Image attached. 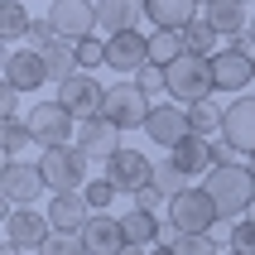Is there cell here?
<instances>
[{"label":"cell","instance_id":"cell-1","mask_svg":"<svg viewBox=\"0 0 255 255\" xmlns=\"http://www.w3.org/2000/svg\"><path fill=\"white\" fill-rule=\"evenodd\" d=\"M202 188L212 193L222 222L246 217L251 202H255V173H251V164H217V169H207V183H202Z\"/></svg>","mask_w":255,"mask_h":255},{"label":"cell","instance_id":"cell-2","mask_svg":"<svg viewBox=\"0 0 255 255\" xmlns=\"http://www.w3.org/2000/svg\"><path fill=\"white\" fill-rule=\"evenodd\" d=\"M39 169H43V178H48V193H72V188H87L92 159L82 154L77 140H68V144H48L39 154Z\"/></svg>","mask_w":255,"mask_h":255},{"label":"cell","instance_id":"cell-3","mask_svg":"<svg viewBox=\"0 0 255 255\" xmlns=\"http://www.w3.org/2000/svg\"><path fill=\"white\" fill-rule=\"evenodd\" d=\"M164 68H169V97L173 101H188V106H193V101H202V97L217 92L212 58L207 53H193V48H188V53H178L173 63H164Z\"/></svg>","mask_w":255,"mask_h":255},{"label":"cell","instance_id":"cell-4","mask_svg":"<svg viewBox=\"0 0 255 255\" xmlns=\"http://www.w3.org/2000/svg\"><path fill=\"white\" fill-rule=\"evenodd\" d=\"M169 222H173V231H212L217 222H222V212H217V202H212V193L207 188H183V193H173L169 198Z\"/></svg>","mask_w":255,"mask_h":255},{"label":"cell","instance_id":"cell-5","mask_svg":"<svg viewBox=\"0 0 255 255\" xmlns=\"http://www.w3.org/2000/svg\"><path fill=\"white\" fill-rule=\"evenodd\" d=\"M43 193H48V178H43L39 164L5 159V169H0V198H5V207H29V202H39Z\"/></svg>","mask_w":255,"mask_h":255},{"label":"cell","instance_id":"cell-6","mask_svg":"<svg viewBox=\"0 0 255 255\" xmlns=\"http://www.w3.org/2000/svg\"><path fill=\"white\" fill-rule=\"evenodd\" d=\"M24 121H29V130H34V144H39V149L77 140V116H72L63 101H39Z\"/></svg>","mask_w":255,"mask_h":255},{"label":"cell","instance_id":"cell-7","mask_svg":"<svg viewBox=\"0 0 255 255\" xmlns=\"http://www.w3.org/2000/svg\"><path fill=\"white\" fill-rule=\"evenodd\" d=\"M58 101H63L77 121H87V116H101V111H106V87L97 82V72H92V68H77L72 77L58 82Z\"/></svg>","mask_w":255,"mask_h":255},{"label":"cell","instance_id":"cell-8","mask_svg":"<svg viewBox=\"0 0 255 255\" xmlns=\"http://www.w3.org/2000/svg\"><path fill=\"white\" fill-rule=\"evenodd\" d=\"M144 135H149L159 149H173L183 135H193V111H188V101H173L169 97L164 106H154L149 121H144Z\"/></svg>","mask_w":255,"mask_h":255},{"label":"cell","instance_id":"cell-9","mask_svg":"<svg viewBox=\"0 0 255 255\" xmlns=\"http://www.w3.org/2000/svg\"><path fill=\"white\" fill-rule=\"evenodd\" d=\"M149 92H144L140 82H116V87H106V116H111L121 130H130V126H144L149 121Z\"/></svg>","mask_w":255,"mask_h":255},{"label":"cell","instance_id":"cell-10","mask_svg":"<svg viewBox=\"0 0 255 255\" xmlns=\"http://www.w3.org/2000/svg\"><path fill=\"white\" fill-rule=\"evenodd\" d=\"M48 24L53 34H68V39H87L101 29V14L92 0H48Z\"/></svg>","mask_w":255,"mask_h":255},{"label":"cell","instance_id":"cell-11","mask_svg":"<svg viewBox=\"0 0 255 255\" xmlns=\"http://www.w3.org/2000/svg\"><path fill=\"white\" fill-rule=\"evenodd\" d=\"M212 82L217 92H246V87H255V53H246V48H217L212 53Z\"/></svg>","mask_w":255,"mask_h":255},{"label":"cell","instance_id":"cell-12","mask_svg":"<svg viewBox=\"0 0 255 255\" xmlns=\"http://www.w3.org/2000/svg\"><path fill=\"white\" fill-rule=\"evenodd\" d=\"M77 144H82V154L92 159V164H106V159L121 149V126H116L111 116H87V121H77Z\"/></svg>","mask_w":255,"mask_h":255},{"label":"cell","instance_id":"cell-13","mask_svg":"<svg viewBox=\"0 0 255 255\" xmlns=\"http://www.w3.org/2000/svg\"><path fill=\"white\" fill-rule=\"evenodd\" d=\"M106 178H111L121 193H130V198H135V193L154 178V159H144L140 149H126V144H121V149L106 159Z\"/></svg>","mask_w":255,"mask_h":255},{"label":"cell","instance_id":"cell-14","mask_svg":"<svg viewBox=\"0 0 255 255\" xmlns=\"http://www.w3.org/2000/svg\"><path fill=\"white\" fill-rule=\"evenodd\" d=\"M5 82L19 87V92H39V87L53 82V77H48L43 53L34 48V43H24V48H10V53H5Z\"/></svg>","mask_w":255,"mask_h":255},{"label":"cell","instance_id":"cell-15","mask_svg":"<svg viewBox=\"0 0 255 255\" xmlns=\"http://www.w3.org/2000/svg\"><path fill=\"white\" fill-rule=\"evenodd\" d=\"M149 39H144L140 29H121V34H106V68L116 72H140L149 63Z\"/></svg>","mask_w":255,"mask_h":255},{"label":"cell","instance_id":"cell-16","mask_svg":"<svg viewBox=\"0 0 255 255\" xmlns=\"http://www.w3.org/2000/svg\"><path fill=\"white\" fill-rule=\"evenodd\" d=\"M48 231H53L48 212H34V207H10L5 212V241H19L24 251H39L48 241Z\"/></svg>","mask_w":255,"mask_h":255},{"label":"cell","instance_id":"cell-17","mask_svg":"<svg viewBox=\"0 0 255 255\" xmlns=\"http://www.w3.org/2000/svg\"><path fill=\"white\" fill-rule=\"evenodd\" d=\"M222 135L236 144V154H246V159L255 154V97H236L227 106V126H222Z\"/></svg>","mask_w":255,"mask_h":255},{"label":"cell","instance_id":"cell-18","mask_svg":"<svg viewBox=\"0 0 255 255\" xmlns=\"http://www.w3.org/2000/svg\"><path fill=\"white\" fill-rule=\"evenodd\" d=\"M82 241L92 255H121V246H126V227H121V217L111 212H92L82 227Z\"/></svg>","mask_w":255,"mask_h":255},{"label":"cell","instance_id":"cell-19","mask_svg":"<svg viewBox=\"0 0 255 255\" xmlns=\"http://www.w3.org/2000/svg\"><path fill=\"white\" fill-rule=\"evenodd\" d=\"M87 217H92V202H87L82 188H72V193H53V202H48V222H53L58 231H82Z\"/></svg>","mask_w":255,"mask_h":255},{"label":"cell","instance_id":"cell-20","mask_svg":"<svg viewBox=\"0 0 255 255\" xmlns=\"http://www.w3.org/2000/svg\"><path fill=\"white\" fill-rule=\"evenodd\" d=\"M144 19L154 29H188L198 19V0H144Z\"/></svg>","mask_w":255,"mask_h":255},{"label":"cell","instance_id":"cell-21","mask_svg":"<svg viewBox=\"0 0 255 255\" xmlns=\"http://www.w3.org/2000/svg\"><path fill=\"white\" fill-rule=\"evenodd\" d=\"M169 159L188 173V178H193V173H207V169H212V140L193 130V135H183V140L169 149Z\"/></svg>","mask_w":255,"mask_h":255},{"label":"cell","instance_id":"cell-22","mask_svg":"<svg viewBox=\"0 0 255 255\" xmlns=\"http://www.w3.org/2000/svg\"><path fill=\"white\" fill-rule=\"evenodd\" d=\"M39 53H43V63H48V77H53V82H63V77H72V72L82 68V63H77V39H68V34H53Z\"/></svg>","mask_w":255,"mask_h":255},{"label":"cell","instance_id":"cell-23","mask_svg":"<svg viewBox=\"0 0 255 255\" xmlns=\"http://www.w3.org/2000/svg\"><path fill=\"white\" fill-rule=\"evenodd\" d=\"M97 14L106 34H121V29H135L144 19V0H97Z\"/></svg>","mask_w":255,"mask_h":255},{"label":"cell","instance_id":"cell-24","mask_svg":"<svg viewBox=\"0 0 255 255\" xmlns=\"http://www.w3.org/2000/svg\"><path fill=\"white\" fill-rule=\"evenodd\" d=\"M121 227H126V241H135V246H154V241H164V227H159V217L149 212V207H130L126 217H121Z\"/></svg>","mask_w":255,"mask_h":255},{"label":"cell","instance_id":"cell-25","mask_svg":"<svg viewBox=\"0 0 255 255\" xmlns=\"http://www.w3.org/2000/svg\"><path fill=\"white\" fill-rule=\"evenodd\" d=\"M24 144H34V130H29V121H19V116H5V121H0V149H5V159H19V154H24Z\"/></svg>","mask_w":255,"mask_h":255},{"label":"cell","instance_id":"cell-26","mask_svg":"<svg viewBox=\"0 0 255 255\" xmlns=\"http://www.w3.org/2000/svg\"><path fill=\"white\" fill-rule=\"evenodd\" d=\"M188 111H193V130H198V135H207V140H212V135H222V126H227V111H222L212 97L193 101Z\"/></svg>","mask_w":255,"mask_h":255},{"label":"cell","instance_id":"cell-27","mask_svg":"<svg viewBox=\"0 0 255 255\" xmlns=\"http://www.w3.org/2000/svg\"><path fill=\"white\" fill-rule=\"evenodd\" d=\"M149 53H154V63H173L178 53H188V29H154Z\"/></svg>","mask_w":255,"mask_h":255},{"label":"cell","instance_id":"cell-28","mask_svg":"<svg viewBox=\"0 0 255 255\" xmlns=\"http://www.w3.org/2000/svg\"><path fill=\"white\" fill-rule=\"evenodd\" d=\"M29 10L19 5V0H0V34H5V43H14V39H24L29 34Z\"/></svg>","mask_w":255,"mask_h":255},{"label":"cell","instance_id":"cell-29","mask_svg":"<svg viewBox=\"0 0 255 255\" xmlns=\"http://www.w3.org/2000/svg\"><path fill=\"white\" fill-rule=\"evenodd\" d=\"M39 255H92L87 251V241H82V231H48V241L39 246Z\"/></svg>","mask_w":255,"mask_h":255},{"label":"cell","instance_id":"cell-30","mask_svg":"<svg viewBox=\"0 0 255 255\" xmlns=\"http://www.w3.org/2000/svg\"><path fill=\"white\" fill-rule=\"evenodd\" d=\"M217 39H222V29H217L212 19H207V14H198V19L188 24V48H193V53H207V58H212Z\"/></svg>","mask_w":255,"mask_h":255},{"label":"cell","instance_id":"cell-31","mask_svg":"<svg viewBox=\"0 0 255 255\" xmlns=\"http://www.w3.org/2000/svg\"><path fill=\"white\" fill-rule=\"evenodd\" d=\"M149 183H154V188H164V193L173 198V193H183V188H188V173L178 169L173 159H164V164H154V178H149Z\"/></svg>","mask_w":255,"mask_h":255},{"label":"cell","instance_id":"cell-32","mask_svg":"<svg viewBox=\"0 0 255 255\" xmlns=\"http://www.w3.org/2000/svg\"><path fill=\"white\" fill-rule=\"evenodd\" d=\"M178 255H222L212 241V231H188V236H178V241H169Z\"/></svg>","mask_w":255,"mask_h":255},{"label":"cell","instance_id":"cell-33","mask_svg":"<svg viewBox=\"0 0 255 255\" xmlns=\"http://www.w3.org/2000/svg\"><path fill=\"white\" fill-rule=\"evenodd\" d=\"M231 251H241V255H255V217L246 212V217H236V222H231Z\"/></svg>","mask_w":255,"mask_h":255},{"label":"cell","instance_id":"cell-34","mask_svg":"<svg viewBox=\"0 0 255 255\" xmlns=\"http://www.w3.org/2000/svg\"><path fill=\"white\" fill-rule=\"evenodd\" d=\"M135 82H140L144 92H149V97H154V92H169V68H164V63H154V58H149V63H144V68L135 72Z\"/></svg>","mask_w":255,"mask_h":255},{"label":"cell","instance_id":"cell-35","mask_svg":"<svg viewBox=\"0 0 255 255\" xmlns=\"http://www.w3.org/2000/svg\"><path fill=\"white\" fill-rule=\"evenodd\" d=\"M82 193H87V202H92V212H106V207H111V198L121 193V188H116L111 178H87Z\"/></svg>","mask_w":255,"mask_h":255},{"label":"cell","instance_id":"cell-36","mask_svg":"<svg viewBox=\"0 0 255 255\" xmlns=\"http://www.w3.org/2000/svg\"><path fill=\"white\" fill-rule=\"evenodd\" d=\"M77 63L97 72V63H106V39H97V34H87V39H77Z\"/></svg>","mask_w":255,"mask_h":255},{"label":"cell","instance_id":"cell-37","mask_svg":"<svg viewBox=\"0 0 255 255\" xmlns=\"http://www.w3.org/2000/svg\"><path fill=\"white\" fill-rule=\"evenodd\" d=\"M135 202H140V207H149V212H159V207H169V193H164V188H154V183H144L140 193H135Z\"/></svg>","mask_w":255,"mask_h":255},{"label":"cell","instance_id":"cell-38","mask_svg":"<svg viewBox=\"0 0 255 255\" xmlns=\"http://www.w3.org/2000/svg\"><path fill=\"white\" fill-rule=\"evenodd\" d=\"M48 39H53V24H48V14H43V19H34V24H29L24 43H34V48H43Z\"/></svg>","mask_w":255,"mask_h":255},{"label":"cell","instance_id":"cell-39","mask_svg":"<svg viewBox=\"0 0 255 255\" xmlns=\"http://www.w3.org/2000/svg\"><path fill=\"white\" fill-rule=\"evenodd\" d=\"M14 97H19V87H10V82L0 87V111L5 116H14Z\"/></svg>","mask_w":255,"mask_h":255},{"label":"cell","instance_id":"cell-40","mask_svg":"<svg viewBox=\"0 0 255 255\" xmlns=\"http://www.w3.org/2000/svg\"><path fill=\"white\" fill-rule=\"evenodd\" d=\"M121 255H149V246H135V241H126V246H121Z\"/></svg>","mask_w":255,"mask_h":255},{"label":"cell","instance_id":"cell-41","mask_svg":"<svg viewBox=\"0 0 255 255\" xmlns=\"http://www.w3.org/2000/svg\"><path fill=\"white\" fill-rule=\"evenodd\" d=\"M149 255H178V251H173L169 241H159V246H149Z\"/></svg>","mask_w":255,"mask_h":255},{"label":"cell","instance_id":"cell-42","mask_svg":"<svg viewBox=\"0 0 255 255\" xmlns=\"http://www.w3.org/2000/svg\"><path fill=\"white\" fill-rule=\"evenodd\" d=\"M19 251H24L19 241H5V246H0V255H19Z\"/></svg>","mask_w":255,"mask_h":255},{"label":"cell","instance_id":"cell-43","mask_svg":"<svg viewBox=\"0 0 255 255\" xmlns=\"http://www.w3.org/2000/svg\"><path fill=\"white\" fill-rule=\"evenodd\" d=\"M251 34H255V14H251Z\"/></svg>","mask_w":255,"mask_h":255},{"label":"cell","instance_id":"cell-44","mask_svg":"<svg viewBox=\"0 0 255 255\" xmlns=\"http://www.w3.org/2000/svg\"><path fill=\"white\" fill-rule=\"evenodd\" d=\"M251 173H255V154H251Z\"/></svg>","mask_w":255,"mask_h":255},{"label":"cell","instance_id":"cell-45","mask_svg":"<svg viewBox=\"0 0 255 255\" xmlns=\"http://www.w3.org/2000/svg\"><path fill=\"white\" fill-rule=\"evenodd\" d=\"M251 217H255V202H251Z\"/></svg>","mask_w":255,"mask_h":255},{"label":"cell","instance_id":"cell-46","mask_svg":"<svg viewBox=\"0 0 255 255\" xmlns=\"http://www.w3.org/2000/svg\"><path fill=\"white\" fill-rule=\"evenodd\" d=\"M227 255H241V251H227Z\"/></svg>","mask_w":255,"mask_h":255},{"label":"cell","instance_id":"cell-47","mask_svg":"<svg viewBox=\"0 0 255 255\" xmlns=\"http://www.w3.org/2000/svg\"><path fill=\"white\" fill-rule=\"evenodd\" d=\"M246 5H251V0H246Z\"/></svg>","mask_w":255,"mask_h":255}]
</instances>
